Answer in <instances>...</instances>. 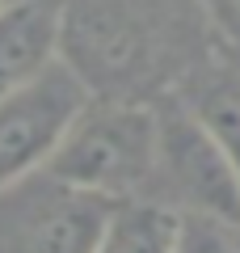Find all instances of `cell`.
<instances>
[{"label": "cell", "mask_w": 240, "mask_h": 253, "mask_svg": "<svg viewBox=\"0 0 240 253\" xmlns=\"http://www.w3.org/2000/svg\"><path fill=\"white\" fill-rule=\"evenodd\" d=\"M46 169L106 203H131L160 177V110L93 97Z\"/></svg>", "instance_id": "1"}, {"label": "cell", "mask_w": 240, "mask_h": 253, "mask_svg": "<svg viewBox=\"0 0 240 253\" xmlns=\"http://www.w3.org/2000/svg\"><path fill=\"white\" fill-rule=\"evenodd\" d=\"M63 4L4 0L0 4V93H13L59 63Z\"/></svg>", "instance_id": "6"}, {"label": "cell", "mask_w": 240, "mask_h": 253, "mask_svg": "<svg viewBox=\"0 0 240 253\" xmlns=\"http://www.w3.org/2000/svg\"><path fill=\"white\" fill-rule=\"evenodd\" d=\"M198 114H202L206 126L219 135V144L228 148L232 165H236V173H240V93H215V97H206V106L198 110Z\"/></svg>", "instance_id": "9"}, {"label": "cell", "mask_w": 240, "mask_h": 253, "mask_svg": "<svg viewBox=\"0 0 240 253\" xmlns=\"http://www.w3.org/2000/svg\"><path fill=\"white\" fill-rule=\"evenodd\" d=\"M206 13L228 42L240 46V0H206Z\"/></svg>", "instance_id": "10"}, {"label": "cell", "mask_w": 240, "mask_h": 253, "mask_svg": "<svg viewBox=\"0 0 240 253\" xmlns=\"http://www.w3.org/2000/svg\"><path fill=\"white\" fill-rule=\"evenodd\" d=\"M0 4H4V0H0Z\"/></svg>", "instance_id": "12"}, {"label": "cell", "mask_w": 240, "mask_h": 253, "mask_svg": "<svg viewBox=\"0 0 240 253\" xmlns=\"http://www.w3.org/2000/svg\"><path fill=\"white\" fill-rule=\"evenodd\" d=\"M97 253H114V249H110V245H101V249H97Z\"/></svg>", "instance_id": "11"}, {"label": "cell", "mask_w": 240, "mask_h": 253, "mask_svg": "<svg viewBox=\"0 0 240 253\" xmlns=\"http://www.w3.org/2000/svg\"><path fill=\"white\" fill-rule=\"evenodd\" d=\"M114 207L38 169L0 186V253H97Z\"/></svg>", "instance_id": "3"}, {"label": "cell", "mask_w": 240, "mask_h": 253, "mask_svg": "<svg viewBox=\"0 0 240 253\" xmlns=\"http://www.w3.org/2000/svg\"><path fill=\"white\" fill-rule=\"evenodd\" d=\"M240 228H228L206 215H181V245L177 253H240Z\"/></svg>", "instance_id": "8"}, {"label": "cell", "mask_w": 240, "mask_h": 253, "mask_svg": "<svg viewBox=\"0 0 240 253\" xmlns=\"http://www.w3.org/2000/svg\"><path fill=\"white\" fill-rule=\"evenodd\" d=\"M160 30L139 0H63L59 59L93 97L135 101L160 68Z\"/></svg>", "instance_id": "2"}, {"label": "cell", "mask_w": 240, "mask_h": 253, "mask_svg": "<svg viewBox=\"0 0 240 253\" xmlns=\"http://www.w3.org/2000/svg\"><path fill=\"white\" fill-rule=\"evenodd\" d=\"M89 101L93 93L63 59L30 84L0 93V186L46 169Z\"/></svg>", "instance_id": "4"}, {"label": "cell", "mask_w": 240, "mask_h": 253, "mask_svg": "<svg viewBox=\"0 0 240 253\" xmlns=\"http://www.w3.org/2000/svg\"><path fill=\"white\" fill-rule=\"evenodd\" d=\"M160 173L194 215L240 228V173L202 114L177 106L160 114Z\"/></svg>", "instance_id": "5"}, {"label": "cell", "mask_w": 240, "mask_h": 253, "mask_svg": "<svg viewBox=\"0 0 240 253\" xmlns=\"http://www.w3.org/2000/svg\"><path fill=\"white\" fill-rule=\"evenodd\" d=\"M106 245L114 253H177L181 215L156 203H118L106 228Z\"/></svg>", "instance_id": "7"}]
</instances>
